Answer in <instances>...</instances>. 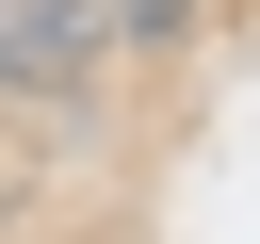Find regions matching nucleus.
Wrapping results in <instances>:
<instances>
[{
	"mask_svg": "<svg viewBox=\"0 0 260 244\" xmlns=\"http://www.w3.org/2000/svg\"><path fill=\"white\" fill-rule=\"evenodd\" d=\"M98 49H114V33H98L81 0H0V98H81Z\"/></svg>",
	"mask_w": 260,
	"mask_h": 244,
	"instance_id": "f257e3e1",
	"label": "nucleus"
},
{
	"mask_svg": "<svg viewBox=\"0 0 260 244\" xmlns=\"http://www.w3.org/2000/svg\"><path fill=\"white\" fill-rule=\"evenodd\" d=\"M114 49H179V33H211V0H81Z\"/></svg>",
	"mask_w": 260,
	"mask_h": 244,
	"instance_id": "f03ea898",
	"label": "nucleus"
}]
</instances>
